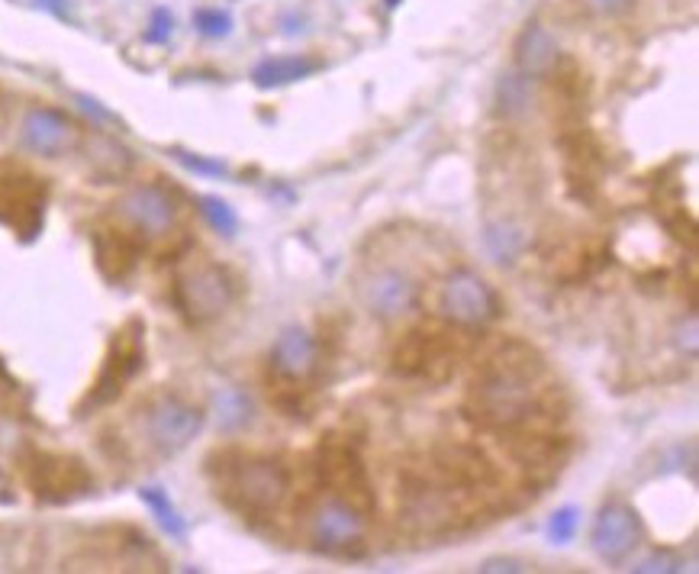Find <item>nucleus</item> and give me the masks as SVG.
Here are the masks:
<instances>
[{"instance_id":"f704fd0d","label":"nucleus","mask_w":699,"mask_h":574,"mask_svg":"<svg viewBox=\"0 0 699 574\" xmlns=\"http://www.w3.org/2000/svg\"><path fill=\"white\" fill-rule=\"evenodd\" d=\"M10 500H13L10 481H7V475H4V471H0V504H10Z\"/></svg>"},{"instance_id":"412c9836","label":"nucleus","mask_w":699,"mask_h":574,"mask_svg":"<svg viewBox=\"0 0 699 574\" xmlns=\"http://www.w3.org/2000/svg\"><path fill=\"white\" fill-rule=\"evenodd\" d=\"M91 168L97 178H107V181H116L123 178L129 168H133V152L123 149L120 142H113L107 136H94L91 139Z\"/></svg>"},{"instance_id":"20e7f679","label":"nucleus","mask_w":699,"mask_h":574,"mask_svg":"<svg viewBox=\"0 0 699 574\" xmlns=\"http://www.w3.org/2000/svg\"><path fill=\"white\" fill-rule=\"evenodd\" d=\"M319 478L329 487L332 497H342L345 504H352L364 516L374 513V487L368 478V465L358 452L355 442L345 436H326L319 442Z\"/></svg>"},{"instance_id":"9d476101","label":"nucleus","mask_w":699,"mask_h":574,"mask_svg":"<svg viewBox=\"0 0 699 574\" xmlns=\"http://www.w3.org/2000/svg\"><path fill=\"white\" fill-rule=\"evenodd\" d=\"M200 429H203V410L178 394H158L152 404L142 410L145 439L165 455L187 449L200 436Z\"/></svg>"},{"instance_id":"7ed1b4c3","label":"nucleus","mask_w":699,"mask_h":574,"mask_svg":"<svg viewBox=\"0 0 699 574\" xmlns=\"http://www.w3.org/2000/svg\"><path fill=\"white\" fill-rule=\"evenodd\" d=\"M461 491L451 487L439 471H406L400 484V520L416 536L448 533L461 516Z\"/></svg>"},{"instance_id":"b1692460","label":"nucleus","mask_w":699,"mask_h":574,"mask_svg":"<svg viewBox=\"0 0 699 574\" xmlns=\"http://www.w3.org/2000/svg\"><path fill=\"white\" fill-rule=\"evenodd\" d=\"M487 249L497 262H513V258L526 249V233L516 223H493L487 226Z\"/></svg>"},{"instance_id":"cd10ccee","label":"nucleus","mask_w":699,"mask_h":574,"mask_svg":"<svg viewBox=\"0 0 699 574\" xmlns=\"http://www.w3.org/2000/svg\"><path fill=\"white\" fill-rule=\"evenodd\" d=\"M194 26H197V33L200 36H207V39H223L232 33V17L226 10L220 7H203L194 13Z\"/></svg>"},{"instance_id":"393cba45","label":"nucleus","mask_w":699,"mask_h":574,"mask_svg":"<svg viewBox=\"0 0 699 574\" xmlns=\"http://www.w3.org/2000/svg\"><path fill=\"white\" fill-rule=\"evenodd\" d=\"M532 107V78H526L522 71L516 75H503L500 78V110L506 117H519Z\"/></svg>"},{"instance_id":"dca6fc26","label":"nucleus","mask_w":699,"mask_h":574,"mask_svg":"<svg viewBox=\"0 0 699 574\" xmlns=\"http://www.w3.org/2000/svg\"><path fill=\"white\" fill-rule=\"evenodd\" d=\"M23 146L33 149L36 155H46V159H55V155L68 152L78 142V129L71 123L65 113L49 110V107H33L23 117Z\"/></svg>"},{"instance_id":"f257e3e1","label":"nucleus","mask_w":699,"mask_h":574,"mask_svg":"<svg viewBox=\"0 0 699 574\" xmlns=\"http://www.w3.org/2000/svg\"><path fill=\"white\" fill-rule=\"evenodd\" d=\"M542 371V355L529 342H506L471 381L468 397H464V416L490 433L522 426L542 407V387H538Z\"/></svg>"},{"instance_id":"0eeeda50","label":"nucleus","mask_w":699,"mask_h":574,"mask_svg":"<svg viewBox=\"0 0 699 574\" xmlns=\"http://www.w3.org/2000/svg\"><path fill=\"white\" fill-rule=\"evenodd\" d=\"M500 297L497 291L471 268H458L445 278L439 291V313L455 326L477 329L500 317Z\"/></svg>"},{"instance_id":"f03ea898","label":"nucleus","mask_w":699,"mask_h":574,"mask_svg":"<svg viewBox=\"0 0 699 574\" xmlns=\"http://www.w3.org/2000/svg\"><path fill=\"white\" fill-rule=\"evenodd\" d=\"M207 465L216 478V494L245 516H271L290 494V471L278 458L223 452Z\"/></svg>"},{"instance_id":"f3484780","label":"nucleus","mask_w":699,"mask_h":574,"mask_svg":"<svg viewBox=\"0 0 699 574\" xmlns=\"http://www.w3.org/2000/svg\"><path fill=\"white\" fill-rule=\"evenodd\" d=\"M319 365V346L316 339L300 326H287L271 349V368L284 384L307 381Z\"/></svg>"},{"instance_id":"c756f323","label":"nucleus","mask_w":699,"mask_h":574,"mask_svg":"<svg viewBox=\"0 0 699 574\" xmlns=\"http://www.w3.org/2000/svg\"><path fill=\"white\" fill-rule=\"evenodd\" d=\"M632 571H638V574H677V571H683V558L661 549V552H651L648 558H642Z\"/></svg>"},{"instance_id":"6e6552de","label":"nucleus","mask_w":699,"mask_h":574,"mask_svg":"<svg viewBox=\"0 0 699 574\" xmlns=\"http://www.w3.org/2000/svg\"><path fill=\"white\" fill-rule=\"evenodd\" d=\"M145 362V342H142V323L133 320L126 323L120 333L113 336L110 342V352L104 358V368L91 387V394L84 397L81 404V416H87V410H97V407H107L113 404L116 397L123 394V387L139 375V368Z\"/></svg>"},{"instance_id":"c85d7f7f","label":"nucleus","mask_w":699,"mask_h":574,"mask_svg":"<svg viewBox=\"0 0 699 574\" xmlns=\"http://www.w3.org/2000/svg\"><path fill=\"white\" fill-rule=\"evenodd\" d=\"M171 155L178 159L187 171H194V175H203V178H226L229 168L226 162H216V159H203V155H194V152H184V149H171Z\"/></svg>"},{"instance_id":"c9c22d12","label":"nucleus","mask_w":699,"mask_h":574,"mask_svg":"<svg viewBox=\"0 0 699 574\" xmlns=\"http://www.w3.org/2000/svg\"><path fill=\"white\" fill-rule=\"evenodd\" d=\"M400 4V0H387V7H397Z\"/></svg>"},{"instance_id":"a878e982","label":"nucleus","mask_w":699,"mask_h":574,"mask_svg":"<svg viewBox=\"0 0 699 574\" xmlns=\"http://www.w3.org/2000/svg\"><path fill=\"white\" fill-rule=\"evenodd\" d=\"M200 204V213H203V220H207L216 233L220 236H226V239H232L239 233V217H236V210H232L229 204L223 197H213V194H207V197H200L197 200Z\"/></svg>"},{"instance_id":"7c9ffc66","label":"nucleus","mask_w":699,"mask_h":574,"mask_svg":"<svg viewBox=\"0 0 699 574\" xmlns=\"http://www.w3.org/2000/svg\"><path fill=\"white\" fill-rule=\"evenodd\" d=\"M174 33V17L168 7H158L152 10V20H149V30H145V42H155V46H165Z\"/></svg>"},{"instance_id":"39448f33","label":"nucleus","mask_w":699,"mask_h":574,"mask_svg":"<svg viewBox=\"0 0 699 574\" xmlns=\"http://www.w3.org/2000/svg\"><path fill=\"white\" fill-rule=\"evenodd\" d=\"M174 300H178L181 313L191 323H210L232 307L236 300V281L216 262H200L187 268L174 284Z\"/></svg>"},{"instance_id":"5701e85b","label":"nucleus","mask_w":699,"mask_h":574,"mask_svg":"<svg viewBox=\"0 0 699 574\" xmlns=\"http://www.w3.org/2000/svg\"><path fill=\"white\" fill-rule=\"evenodd\" d=\"M139 500L152 510V516L158 520V526H162L171 539H184V536H187V520L178 513V507L171 504V497L162 491V487H142Z\"/></svg>"},{"instance_id":"f8f14e48","label":"nucleus","mask_w":699,"mask_h":574,"mask_svg":"<svg viewBox=\"0 0 699 574\" xmlns=\"http://www.w3.org/2000/svg\"><path fill=\"white\" fill-rule=\"evenodd\" d=\"M358 297L371 317L397 320L416 307L419 284L410 271H403L397 265H377V268H368L358 278Z\"/></svg>"},{"instance_id":"2eb2a0df","label":"nucleus","mask_w":699,"mask_h":574,"mask_svg":"<svg viewBox=\"0 0 699 574\" xmlns=\"http://www.w3.org/2000/svg\"><path fill=\"white\" fill-rule=\"evenodd\" d=\"M42 204H46V188L39 178L17 168L10 175H0V220L33 236L42 223Z\"/></svg>"},{"instance_id":"4468645a","label":"nucleus","mask_w":699,"mask_h":574,"mask_svg":"<svg viewBox=\"0 0 699 574\" xmlns=\"http://www.w3.org/2000/svg\"><path fill=\"white\" fill-rule=\"evenodd\" d=\"M120 213L145 236H165L178 223V200L162 184H136L120 200Z\"/></svg>"},{"instance_id":"1a4fd4ad","label":"nucleus","mask_w":699,"mask_h":574,"mask_svg":"<svg viewBox=\"0 0 699 574\" xmlns=\"http://www.w3.org/2000/svg\"><path fill=\"white\" fill-rule=\"evenodd\" d=\"M23 475L29 491L39 500H49V504H65V500H75L94 487L91 471L81 458L62 452H29Z\"/></svg>"},{"instance_id":"a211bd4d","label":"nucleus","mask_w":699,"mask_h":574,"mask_svg":"<svg viewBox=\"0 0 699 574\" xmlns=\"http://www.w3.org/2000/svg\"><path fill=\"white\" fill-rule=\"evenodd\" d=\"M516 68L522 71L526 78H548L551 71L558 68L561 62V49L555 36H551L542 23H529L526 30L516 36Z\"/></svg>"},{"instance_id":"423d86ee","label":"nucleus","mask_w":699,"mask_h":574,"mask_svg":"<svg viewBox=\"0 0 699 574\" xmlns=\"http://www.w3.org/2000/svg\"><path fill=\"white\" fill-rule=\"evenodd\" d=\"M393 375L406 381L442 384L455 375V349L435 329H410L390 355Z\"/></svg>"},{"instance_id":"6ab92c4d","label":"nucleus","mask_w":699,"mask_h":574,"mask_svg":"<svg viewBox=\"0 0 699 574\" xmlns=\"http://www.w3.org/2000/svg\"><path fill=\"white\" fill-rule=\"evenodd\" d=\"M94 255H97V268L104 271L110 281L129 278L139 265L136 239L126 233H116V229H100V233H94Z\"/></svg>"},{"instance_id":"aec40b11","label":"nucleus","mask_w":699,"mask_h":574,"mask_svg":"<svg viewBox=\"0 0 699 574\" xmlns=\"http://www.w3.org/2000/svg\"><path fill=\"white\" fill-rule=\"evenodd\" d=\"M323 68V62L313 59V55H278V59H265L252 68V84L255 88H284V84H294L316 75Z\"/></svg>"},{"instance_id":"9b49d317","label":"nucleus","mask_w":699,"mask_h":574,"mask_svg":"<svg viewBox=\"0 0 699 574\" xmlns=\"http://www.w3.org/2000/svg\"><path fill=\"white\" fill-rule=\"evenodd\" d=\"M368 516L345 504L342 497L323 500L310 516V542L316 552L326 555H361L364 536H368Z\"/></svg>"},{"instance_id":"72a5a7b5","label":"nucleus","mask_w":699,"mask_h":574,"mask_svg":"<svg viewBox=\"0 0 699 574\" xmlns=\"http://www.w3.org/2000/svg\"><path fill=\"white\" fill-rule=\"evenodd\" d=\"M580 4L593 17H619V13L632 7V0H580Z\"/></svg>"},{"instance_id":"473e14b6","label":"nucleus","mask_w":699,"mask_h":574,"mask_svg":"<svg viewBox=\"0 0 699 574\" xmlns=\"http://www.w3.org/2000/svg\"><path fill=\"white\" fill-rule=\"evenodd\" d=\"M699 329H696V313H687V320H683L677 326V346L680 352H687L690 358H696V349H699Z\"/></svg>"},{"instance_id":"ddd939ff","label":"nucleus","mask_w":699,"mask_h":574,"mask_svg":"<svg viewBox=\"0 0 699 574\" xmlns=\"http://www.w3.org/2000/svg\"><path fill=\"white\" fill-rule=\"evenodd\" d=\"M642 536H645V529H642V520H638V513L629 504H622V500H609L593 520L590 545L600 562L622 565L625 558L638 549Z\"/></svg>"},{"instance_id":"bb28decb","label":"nucleus","mask_w":699,"mask_h":574,"mask_svg":"<svg viewBox=\"0 0 699 574\" xmlns=\"http://www.w3.org/2000/svg\"><path fill=\"white\" fill-rule=\"evenodd\" d=\"M577 529H580V510L571 504L558 507L548 520V539H551V545H567V542H574Z\"/></svg>"},{"instance_id":"2f4dec72","label":"nucleus","mask_w":699,"mask_h":574,"mask_svg":"<svg viewBox=\"0 0 699 574\" xmlns=\"http://www.w3.org/2000/svg\"><path fill=\"white\" fill-rule=\"evenodd\" d=\"M477 571H484V574H519V571H529V565L522 562V558H513V555H493V558H484Z\"/></svg>"},{"instance_id":"4be33fe9","label":"nucleus","mask_w":699,"mask_h":574,"mask_svg":"<svg viewBox=\"0 0 699 574\" xmlns=\"http://www.w3.org/2000/svg\"><path fill=\"white\" fill-rule=\"evenodd\" d=\"M213 410H216V426L226 429V433L252 423V400L242 391H236V387H226V391L216 394Z\"/></svg>"}]
</instances>
